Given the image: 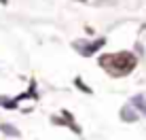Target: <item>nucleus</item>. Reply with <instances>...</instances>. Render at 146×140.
Returning a JSON list of instances; mask_svg holds the SVG:
<instances>
[{
	"label": "nucleus",
	"mask_w": 146,
	"mask_h": 140,
	"mask_svg": "<svg viewBox=\"0 0 146 140\" xmlns=\"http://www.w3.org/2000/svg\"><path fill=\"white\" fill-rule=\"evenodd\" d=\"M100 64L106 70H110V72H112V68H121V74H127V72H131V68H135V57L127 51H121V53L102 55Z\"/></svg>",
	"instance_id": "nucleus-1"
},
{
	"label": "nucleus",
	"mask_w": 146,
	"mask_h": 140,
	"mask_svg": "<svg viewBox=\"0 0 146 140\" xmlns=\"http://www.w3.org/2000/svg\"><path fill=\"white\" fill-rule=\"evenodd\" d=\"M121 119H123V121H127V123L138 121V111H135L131 104H125V106L121 108Z\"/></svg>",
	"instance_id": "nucleus-3"
},
{
	"label": "nucleus",
	"mask_w": 146,
	"mask_h": 140,
	"mask_svg": "<svg viewBox=\"0 0 146 140\" xmlns=\"http://www.w3.org/2000/svg\"><path fill=\"white\" fill-rule=\"evenodd\" d=\"M0 132L9 138H19V129L15 125H11V123H0Z\"/></svg>",
	"instance_id": "nucleus-4"
},
{
	"label": "nucleus",
	"mask_w": 146,
	"mask_h": 140,
	"mask_svg": "<svg viewBox=\"0 0 146 140\" xmlns=\"http://www.w3.org/2000/svg\"><path fill=\"white\" fill-rule=\"evenodd\" d=\"M0 4H9V0H0Z\"/></svg>",
	"instance_id": "nucleus-8"
},
{
	"label": "nucleus",
	"mask_w": 146,
	"mask_h": 140,
	"mask_svg": "<svg viewBox=\"0 0 146 140\" xmlns=\"http://www.w3.org/2000/svg\"><path fill=\"white\" fill-rule=\"evenodd\" d=\"M17 104H19L17 98H9V100H4V102H2V106H4V108H11V111H13V108H17Z\"/></svg>",
	"instance_id": "nucleus-6"
},
{
	"label": "nucleus",
	"mask_w": 146,
	"mask_h": 140,
	"mask_svg": "<svg viewBox=\"0 0 146 140\" xmlns=\"http://www.w3.org/2000/svg\"><path fill=\"white\" fill-rule=\"evenodd\" d=\"M74 85H76V87H78V89H83V91H85V93H91V89H89V87H87V85H85V83H83V79H80V77H76V79H74Z\"/></svg>",
	"instance_id": "nucleus-7"
},
{
	"label": "nucleus",
	"mask_w": 146,
	"mask_h": 140,
	"mask_svg": "<svg viewBox=\"0 0 146 140\" xmlns=\"http://www.w3.org/2000/svg\"><path fill=\"white\" fill-rule=\"evenodd\" d=\"M104 43H106V38H95V41H74L72 47L76 49V53L85 57H91L93 53H98L100 49L104 47Z\"/></svg>",
	"instance_id": "nucleus-2"
},
{
	"label": "nucleus",
	"mask_w": 146,
	"mask_h": 140,
	"mask_svg": "<svg viewBox=\"0 0 146 140\" xmlns=\"http://www.w3.org/2000/svg\"><path fill=\"white\" fill-rule=\"evenodd\" d=\"M131 106L135 108V111H140L146 117V98L144 96H133L131 98Z\"/></svg>",
	"instance_id": "nucleus-5"
},
{
	"label": "nucleus",
	"mask_w": 146,
	"mask_h": 140,
	"mask_svg": "<svg viewBox=\"0 0 146 140\" xmlns=\"http://www.w3.org/2000/svg\"><path fill=\"white\" fill-rule=\"evenodd\" d=\"M0 106H2V98H0Z\"/></svg>",
	"instance_id": "nucleus-9"
}]
</instances>
